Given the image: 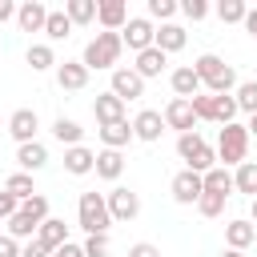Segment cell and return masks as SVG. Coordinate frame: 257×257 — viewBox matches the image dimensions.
<instances>
[{"instance_id":"cell-32","label":"cell","mask_w":257,"mask_h":257,"mask_svg":"<svg viewBox=\"0 0 257 257\" xmlns=\"http://www.w3.org/2000/svg\"><path fill=\"white\" fill-rule=\"evenodd\" d=\"M4 189H8L16 201H28V197L36 193V181H32V173H20V169H16V173L4 181Z\"/></svg>"},{"instance_id":"cell-43","label":"cell","mask_w":257,"mask_h":257,"mask_svg":"<svg viewBox=\"0 0 257 257\" xmlns=\"http://www.w3.org/2000/svg\"><path fill=\"white\" fill-rule=\"evenodd\" d=\"M0 257H20V241H12L8 233H0Z\"/></svg>"},{"instance_id":"cell-16","label":"cell","mask_w":257,"mask_h":257,"mask_svg":"<svg viewBox=\"0 0 257 257\" xmlns=\"http://www.w3.org/2000/svg\"><path fill=\"white\" fill-rule=\"evenodd\" d=\"M44 20H48V8H44L40 0L16 4V24H20V32H44Z\"/></svg>"},{"instance_id":"cell-26","label":"cell","mask_w":257,"mask_h":257,"mask_svg":"<svg viewBox=\"0 0 257 257\" xmlns=\"http://www.w3.org/2000/svg\"><path fill=\"white\" fill-rule=\"evenodd\" d=\"M201 185H205V193H221V197H229V193H233V173H229L225 165H213L209 173H201Z\"/></svg>"},{"instance_id":"cell-20","label":"cell","mask_w":257,"mask_h":257,"mask_svg":"<svg viewBox=\"0 0 257 257\" xmlns=\"http://www.w3.org/2000/svg\"><path fill=\"white\" fill-rule=\"evenodd\" d=\"M16 165L20 173H40L48 165V149L40 141H28V145H16Z\"/></svg>"},{"instance_id":"cell-46","label":"cell","mask_w":257,"mask_h":257,"mask_svg":"<svg viewBox=\"0 0 257 257\" xmlns=\"http://www.w3.org/2000/svg\"><path fill=\"white\" fill-rule=\"evenodd\" d=\"M245 32H249V36H257V8H249V12H245Z\"/></svg>"},{"instance_id":"cell-14","label":"cell","mask_w":257,"mask_h":257,"mask_svg":"<svg viewBox=\"0 0 257 257\" xmlns=\"http://www.w3.org/2000/svg\"><path fill=\"white\" fill-rule=\"evenodd\" d=\"M56 84L64 92H80V88H88V68L80 60H56Z\"/></svg>"},{"instance_id":"cell-34","label":"cell","mask_w":257,"mask_h":257,"mask_svg":"<svg viewBox=\"0 0 257 257\" xmlns=\"http://www.w3.org/2000/svg\"><path fill=\"white\" fill-rule=\"evenodd\" d=\"M245 12H249V4H245V0H221V4H217L221 24H245Z\"/></svg>"},{"instance_id":"cell-35","label":"cell","mask_w":257,"mask_h":257,"mask_svg":"<svg viewBox=\"0 0 257 257\" xmlns=\"http://www.w3.org/2000/svg\"><path fill=\"white\" fill-rule=\"evenodd\" d=\"M20 213H28L36 225H44V221H48V197H44V193H32L28 201H20Z\"/></svg>"},{"instance_id":"cell-5","label":"cell","mask_w":257,"mask_h":257,"mask_svg":"<svg viewBox=\"0 0 257 257\" xmlns=\"http://www.w3.org/2000/svg\"><path fill=\"white\" fill-rule=\"evenodd\" d=\"M76 221L80 229L92 237V233H108L112 229V217H108V205H104V193H80L76 201Z\"/></svg>"},{"instance_id":"cell-48","label":"cell","mask_w":257,"mask_h":257,"mask_svg":"<svg viewBox=\"0 0 257 257\" xmlns=\"http://www.w3.org/2000/svg\"><path fill=\"white\" fill-rule=\"evenodd\" d=\"M249 221L257 225V197H253V205H249Z\"/></svg>"},{"instance_id":"cell-13","label":"cell","mask_w":257,"mask_h":257,"mask_svg":"<svg viewBox=\"0 0 257 257\" xmlns=\"http://www.w3.org/2000/svg\"><path fill=\"white\" fill-rule=\"evenodd\" d=\"M96 20L104 32H120L128 24V4L124 0H96Z\"/></svg>"},{"instance_id":"cell-17","label":"cell","mask_w":257,"mask_h":257,"mask_svg":"<svg viewBox=\"0 0 257 257\" xmlns=\"http://www.w3.org/2000/svg\"><path fill=\"white\" fill-rule=\"evenodd\" d=\"M169 84H173V92H177L181 100H193L197 92H205V88H201V76L193 72V64H181V68H173V72H169Z\"/></svg>"},{"instance_id":"cell-6","label":"cell","mask_w":257,"mask_h":257,"mask_svg":"<svg viewBox=\"0 0 257 257\" xmlns=\"http://www.w3.org/2000/svg\"><path fill=\"white\" fill-rule=\"evenodd\" d=\"M104 205H108V217L112 221H137V213H141V197L133 189H124V185L108 189L104 193Z\"/></svg>"},{"instance_id":"cell-30","label":"cell","mask_w":257,"mask_h":257,"mask_svg":"<svg viewBox=\"0 0 257 257\" xmlns=\"http://www.w3.org/2000/svg\"><path fill=\"white\" fill-rule=\"evenodd\" d=\"M24 60L32 64V72H48V68H56V52H52V44H28Z\"/></svg>"},{"instance_id":"cell-44","label":"cell","mask_w":257,"mask_h":257,"mask_svg":"<svg viewBox=\"0 0 257 257\" xmlns=\"http://www.w3.org/2000/svg\"><path fill=\"white\" fill-rule=\"evenodd\" d=\"M52 257H84V249H80L76 241H64L60 249H52Z\"/></svg>"},{"instance_id":"cell-29","label":"cell","mask_w":257,"mask_h":257,"mask_svg":"<svg viewBox=\"0 0 257 257\" xmlns=\"http://www.w3.org/2000/svg\"><path fill=\"white\" fill-rule=\"evenodd\" d=\"M64 16L76 24H92L96 20V0H64Z\"/></svg>"},{"instance_id":"cell-49","label":"cell","mask_w":257,"mask_h":257,"mask_svg":"<svg viewBox=\"0 0 257 257\" xmlns=\"http://www.w3.org/2000/svg\"><path fill=\"white\" fill-rule=\"evenodd\" d=\"M221 257H245V253H237V249H225V253H221Z\"/></svg>"},{"instance_id":"cell-39","label":"cell","mask_w":257,"mask_h":257,"mask_svg":"<svg viewBox=\"0 0 257 257\" xmlns=\"http://www.w3.org/2000/svg\"><path fill=\"white\" fill-rule=\"evenodd\" d=\"M177 8H181L189 20H205V16H209V4H205V0H181Z\"/></svg>"},{"instance_id":"cell-22","label":"cell","mask_w":257,"mask_h":257,"mask_svg":"<svg viewBox=\"0 0 257 257\" xmlns=\"http://www.w3.org/2000/svg\"><path fill=\"white\" fill-rule=\"evenodd\" d=\"M92 173H96L100 181H120V173H124V153H116V149H100Z\"/></svg>"},{"instance_id":"cell-37","label":"cell","mask_w":257,"mask_h":257,"mask_svg":"<svg viewBox=\"0 0 257 257\" xmlns=\"http://www.w3.org/2000/svg\"><path fill=\"white\" fill-rule=\"evenodd\" d=\"M181 8H177V0H149V20H161V24H173V16H177Z\"/></svg>"},{"instance_id":"cell-1","label":"cell","mask_w":257,"mask_h":257,"mask_svg":"<svg viewBox=\"0 0 257 257\" xmlns=\"http://www.w3.org/2000/svg\"><path fill=\"white\" fill-rule=\"evenodd\" d=\"M193 72L201 76V88L213 92V96H229V92L241 84L237 72H233V64H225L217 52H201V56L193 60Z\"/></svg>"},{"instance_id":"cell-27","label":"cell","mask_w":257,"mask_h":257,"mask_svg":"<svg viewBox=\"0 0 257 257\" xmlns=\"http://www.w3.org/2000/svg\"><path fill=\"white\" fill-rule=\"evenodd\" d=\"M233 193L257 197V161H241V165H237V173H233Z\"/></svg>"},{"instance_id":"cell-38","label":"cell","mask_w":257,"mask_h":257,"mask_svg":"<svg viewBox=\"0 0 257 257\" xmlns=\"http://www.w3.org/2000/svg\"><path fill=\"white\" fill-rule=\"evenodd\" d=\"M84 257H108L112 253V241H108V233H92V237H84Z\"/></svg>"},{"instance_id":"cell-23","label":"cell","mask_w":257,"mask_h":257,"mask_svg":"<svg viewBox=\"0 0 257 257\" xmlns=\"http://www.w3.org/2000/svg\"><path fill=\"white\" fill-rule=\"evenodd\" d=\"M92 165H96V153H92V149H84V145H72V149H64V169H68L72 177H84V173H92Z\"/></svg>"},{"instance_id":"cell-47","label":"cell","mask_w":257,"mask_h":257,"mask_svg":"<svg viewBox=\"0 0 257 257\" xmlns=\"http://www.w3.org/2000/svg\"><path fill=\"white\" fill-rule=\"evenodd\" d=\"M245 128H249V137H257V112L249 116V124H245Z\"/></svg>"},{"instance_id":"cell-10","label":"cell","mask_w":257,"mask_h":257,"mask_svg":"<svg viewBox=\"0 0 257 257\" xmlns=\"http://www.w3.org/2000/svg\"><path fill=\"white\" fill-rule=\"evenodd\" d=\"M173 201L177 205H197V197L205 193V185H201V173H193V169H181L177 177H173Z\"/></svg>"},{"instance_id":"cell-45","label":"cell","mask_w":257,"mask_h":257,"mask_svg":"<svg viewBox=\"0 0 257 257\" xmlns=\"http://www.w3.org/2000/svg\"><path fill=\"white\" fill-rule=\"evenodd\" d=\"M4 20H16V4L12 0H0V24Z\"/></svg>"},{"instance_id":"cell-41","label":"cell","mask_w":257,"mask_h":257,"mask_svg":"<svg viewBox=\"0 0 257 257\" xmlns=\"http://www.w3.org/2000/svg\"><path fill=\"white\" fill-rule=\"evenodd\" d=\"M20 257H52V253H48V249L32 237V241H24V245H20Z\"/></svg>"},{"instance_id":"cell-42","label":"cell","mask_w":257,"mask_h":257,"mask_svg":"<svg viewBox=\"0 0 257 257\" xmlns=\"http://www.w3.org/2000/svg\"><path fill=\"white\" fill-rule=\"evenodd\" d=\"M128 257H161V249L149 241H137V245H128Z\"/></svg>"},{"instance_id":"cell-40","label":"cell","mask_w":257,"mask_h":257,"mask_svg":"<svg viewBox=\"0 0 257 257\" xmlns=\"http://www.w3.org/2000/svg\"><path fill=\"white\" fill-rule=\"evenodd\" d=\"M16 209H20V201H16V197H12L8 189H0V221H8V217H12Z\"/></svg>"},{"instance_id":"cell-21","label":"cell","mask_w":257,"mask_h":257,"mask_svg":"<svg viewBox=\"0 0 257 257\" xmlns=\"http://www.w3.org/2000/svg\"><path fill=\"white\" fill-rule=\"evenodd\" d=\"M165 64H169V56H165L161 48H145V52H137L133 72H137L141 80H153V76H161V72H165Z\"/></svg>"},{"instance_id":"cell-12","label":"cell","mask_w":257,"mask_h":257,"mask_svg":"<svg viewBox=\"0 0 257 257\" xmlns=\"http://www.w3.org/2000/svg\"><path fill=\"white\" fill-rule=\"evenodd\" d=\"M161 133H165V120H161L157 108H141V112L133 116V141L153 145V141H161Z\"/></svg>"},{"instance_id":"cell-4","label":"cell","mask_w":257,"mask_h":257,"mask_svg":"<svg viewBox=\"0 0 257 257\" xmlns=\"http://www.w3.org/2000/svg\"><path fill=\"white\" fill-rule=\"evenodd\" d=\"M249 128L245 124H221V133H217V161L229 169V165H241L245 157H249Z\"/></svg>"},{"instance_id":"cell-11","label":"cell","mask_w":257,"mask_h":257,"mask_svg":"<svg viewBox=\"0 0 257 257\" xmlns=\"http://www.w3.org/2000/svg\"><path fill=\"white\" fill-rule=\"evenodd\" d=\"M36 128H40V116H36V108H16V112L8 116V133H12V141H16V145H28V141H36Z\"/></svg>"},{"instance_id":"cell-33","label":"cell","mask_w":257,"mask_h":257,"mask_svg":"<svg viewBox=\"0 0 257 257\" xmlns=\"http://www.w3.org/2000/svg\"><path fill=\"white\" fill-rule=\"evenodd\" d=\"M233 100H237V112H257V80H241L233 88Z\"/></svg>"},{"instance_id":"cell-9","label":"cell","mask_w":257,"mask_h":257,"mask_svg":"<svg viewBox=\"0 0 257 257\" xmlns=\"http://www.w3.org/2000/svg\"><path fill=\"white\" fill-rule=\"evenodd\" d=\"M161 120H165V128H177V137H181V133H197V116H193V104H189V100H181V96H173V100L165 104Z\"/></svg>"},{"instance_id":"cell-19","label":"cell","mask_w":257,"mask_h":257,"mask_svg":"<svg viewBox=\"0 0 257 257\" xmlns=\"http://www.w3.org/2000/svg\"><path fill=\"white\" fill-rule=\"evenodd\" d=\"M92 116H96V124H116V120H124V100L112 92H100L92 100Z\"/></svg>"},{"instance_id":"cell-31","label":"cell","mask_w":257,"mask_h":257,"mask_svg":"<svg viewBox=\"0 0 257 257\" xmlns=\"http://www.w3.org/2000/svg\"><path fill=\"white\" fill-rule=\"evenodd\" d=\"M72 32V20L64 16V8H48V20H44V36L48 40H64Z\"/></svg>"},{"instance_id":"cell-36","label":"cell","mask_w":257,"mask_h":257,"mask_svg":"<svg viewBox=\"0 0 257 257\" xmlns=\"http://www.w3.org/2000/svg\"><path fill=\"white\" fill-rule=\"evenodd\" d=\"M225 201H229V197H221V193H201V197H197V213H201V217H221V213H225Z\"/></svg>"},{"instance_id":"cell-2","label":"cell","mask_w":257,"mask_h":257,"mask_svg":"<svg viewBox=\"0 0 257 257\" xmlns=\"http://www.w3.org/2000/svg\"><path fill=\"white\" fill-rule=\"evenodd\" d=\"M120 52H124V44H120V32H96L88 44H84V52H80V64L92 72V68H116V60H120Z\"/></svg>"},{"instance_id":"cell-3","label":"cell","mask_w":257,"mask_h":257,"mask_svg":"<svg viewBox=\"0 0 257 257\" xmlns=\"http://www.w3.org/2000/svg\"><path fill=\"white\" fill-rule=\"evenodd\" d=\"M177 157H181L185 169H193V173H209V169L217 165V149H213L201 133H181V137H177Z\"/></svg>"},{"instance_id":"cell-28","label":"cell","mask_w":257,"mask_h":257,"mask_svg":"<svg viewBox=\"0 0 257 257\" xmlns=\"http://www.w3.org/2000/svg\"><path fill=\"white\" fill-rule=\"evenodd\" d=\"M52 137L64 145V149H72V145H80V137H84V128L72 120V116H56L52 120Z\"/></svg>"},{"instance_id":"cell-8","label":"cell","mask_w":257,"mask_h":257,"mask_svg":"<svg viewBox=\"0 0 257 257\" xmlns=\"http://www.w3.org/2000/svg\"><path fill=\"white\" fill-rule=\"evenodd\" d=\"M108 92L120 96V100L128 104V100H141V96H145V80L133 72V64H116V68H112V88H108Z\"/></svg>"},{"instance_id":"cell-15","label":"cell","mask_w":257,"mask_h":257,"mask_svg":"<svg viewBox=\"0 0 257 257\" xmlns=\"http://www.w3.org/2000/svg\"><path fill=\"white\" fill-rule=\"evenodd\" d=\"M253 241H257V225H253V221H245V217H233V221L225 225V245H229V249L245 253Z\"/></svg>"},{"instance_id":"cell-24","label":"cell","mask_w":257,"mask_h":257,"mask_svg":"<svg viewBox=\"0 0 257 257\" xmlns=\"http://www.w3.org/2000/svg\"><path fill=\"white\" fill-rule=\"evenodd\" d=\"M36 241H40V245H44V249L52 253V249H60V245L68 241V225H64L60 217H48V221H44V225L36 229Z\"/></svg>"},{"instance_id":"cell-7","label":"cell","mask_w":257,"mask_h":257,"mask_svg":"<svg viewBox=\"0 0 257 257\" xmlns=\"http://www.w3.org/2000/svg\"><path fill=\"white\" fill-rule=\"evenodd\" d=\"M153 32H157V24L149 16H128V24L120 28V44L133 52H145V48H153Z\"/></svg>"},{"instance_id":"cell-18","label":"cell","mask_w":257,"mask_h":257,"mask_svg":"<svg viewBox=\"0 0 257 257\" xmlns=\"http://www.w3.org/2000/svg\"><path fill=\"white\" fill-rule=\"evenodd\" d=\"M185 28L181 24H157V32H153V48H161L165 56H173V52H181L185 48Z\"/></svg>"},{"instance_id":"cell-25","label":"cell","mask_w":257,"mask_h":257,"mask_svg":"<svg viewBox=\"0 0 257 257\" xmlns=\"http://www.w3.org/2000/svg\"><path fill=\"white\" fill-rule=\"evenodd\" d=\"M96 133H100L104 149H116V153H120V149L133 141V124H128V120H116V124H100Z\"/></svg>"}]
</instances>
